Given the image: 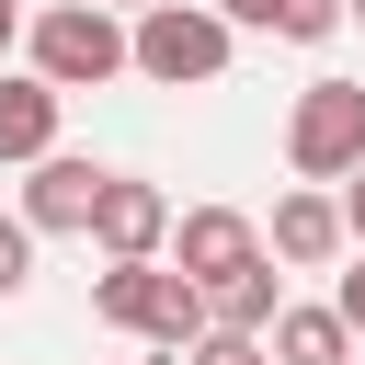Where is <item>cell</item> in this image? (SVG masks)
I'll return each instance as SVG.
<instances>
[{
  "label": "cell",
  "mask_w": 365,
  "mask_h": 365,
  "mask_svg": "<svg viewBox=\"0 0 365 365\" xmlns=\"http://www.w3.org/2000/svg\"><path fill=\"white\" fill-rule=\"evenodd\" d=\"M91 308L114 319V331H137L148 354H194L217 319H205V285L194 274H171V262H103L91 274Z\"/></svg>",
  "instance_id": "obj_1"
},
{
  "label": "cell",
  "mask_w": 365,
  "mask_h": 365,
  "mask_svg": "<svg viewBox=\"0 0 365 365\" xmlns=\"http://www.w3.org/2000/svg\"><path fill=\"white\" fill-rule=\"evenodd\" d=\"M23 46H34V80H57V91H103V80L137 68L125 11H103V0H57V11H34Z\"/></svg>",
  "instance_id": "obj_2"
},
{
  "label": "cell",
  "mask_w": 365,
  "mask_h": 365,
  "mask_svg": "<svg viewBox=\"0 0 365 365\" xmlns=\"http://www.w3.org/2000/svg\"><path fill=\"white\" fill-rule=\"evenodd\" d=\"M125 34H137V80H160V91H205V80H228V57H240V23H228L217 0H160V11H137Z\"/></svg>",
  "instance_id": "obj_3"
},
{
  "label": "cell",
  "mask_w": 365,
  "mask_h": 365,
  "mask_svg": "<svg viewBox=\"0 0 365 365\" xmlns=\"http://www.w3.org/2000/svg\"><path fill=\"white\" fill-rule=\"evenodd\" d=\"M285 171L297 182H354L365 171V80H308L285 114Z\"/></svg>",
  "instance_id": "obj_4"
},
{
  "label": "cell",
  "mask_w": 365,
  "mask_h": 365,
  "mask_svg": "<svg viewBox=\"0 0 365 365\" xmlns=\"http://www.w3.org/2000/svg\"><path fill=\"white\" fill-rule=\"evenodd\" d=\"M103 182H114L103 160H68V148H57V160H34V182H23V228H34V240H91Z\"/></svg>",
  "instance_id": "obj_5"
},
{
  "label": "cell",
  "mask_w": 365,
  "mask_h": 365,
  "mask_svg": "<svg viewBox=\"0 0 365 365\" xmlns=\"http://www.w3.org/2000/svg\"><path fill=\"white\" fill-rule=\"evenodd\" d=\"M251 262H262V228H251L240 205H182V217H171V274L228 285V274H251Z\"/></svg>",
  "instance_id": "obj_6"
},
{
  "label": "cell",
  "mask_w": 365,
  "mask_h": 365,
  "mask_svg": "<svg viewBox=\"0 0 365 365\" xmlns=\"http://www.w3.org/2000/svg\"><path fill=\"white\" fill-rule=\"evenodd\" d=\"M91 240H103V262H160V240H171V194H160V182H137V171H114V182H103Z\"/></svg>",
  "instance_id": "obj_7"
},
{
  "label": "cell",
  "mask_w": 365,
  "mask_h": 365,
  "mask_svg": "<svg viewBox=\"0 0 365 365\" xmlns=\"http://www.w3.org/2000/svg\"><path fill=\"white\" fill-rule=\"evenodd\" d=\"M57 114H68V91L57 80H34V68H0V160H57Z\"/></svg>",
  "instance_id": "obj_8"
},
{
  "label": "cell",
  "mask_w": 365,
  "mask_h": 365,
  "mask_svg": "<svg viewBox=\"0 0 365 365\" xmlns=\"http://www.w3.org/2000/svg\"><path fill=\"white\" fill-rule=\"evenodd\" d=\"M262 240H274V262L319 274V262H331L354 228H342V194H319V182H308V194H274V228H262Z\"/></svg>",
  "instance_id": "obj_9"
},
{
  "label": "cell",
  "mask_w": 365,
  "mask_h": 365,
  "mask_svg": "<svg viewBox=\"0 0 365 365\" xmlns=\"http://www.w3.org/2000/svg\"><path fill=\"white\" fill-rule=\"evenodd\" d=\"M205 319H217V331H240V342H262V331L285 319V274H274V251H262L251 274H228V285H205Z\"/></svg>",
  "instance_id": "obj_10"
},
{
  "label": "cell",
  "mask_w": 365,
  "mask_h": 365,
  "mask_svg": "<svg viewBox=\"0 0 365 365\" xmlns=\"http://www.w3.org/2000/svg\"><path fill=\"white\" fill-rule=\"evenodd\" d=\"M262 354H274V365H354V319H342V308H285V319L262 331Z\"/></svg>",
  "instance_id": "obj_11"
},
{
  "label": "cell",
  "mask_w": 365,
  "mask_h": 365,
  "mask_svg": "<svg viewBox=\"0 0 365 365\" xmlns=\"http://www.w3.org/2000/svg\"><path fill=\"white\" fill-rule=\"evenodd\" d=\"M342 23H354V0H274V34L285 46H331Z\"/></svg>",
  "instance_id": "obj_12"
},
{
  "label": "cell",
  "mask_w": 365,
  "mask_h": 365,
  "mask_svg": "<svg viewBox=\"0 0 365 365\" xmlns=\"http://www.w3.org/2000/svg\"><path fill=\"white\" fill-rule=\"evenodd\" d=\"M23 285H34V228L0 217V297H23Z\"/></svg>",
  "instance_id": "obj_13"
},
{
  "label": "cell",
  "mask_w": 365,
  "mask_h": 365,
  "mask_svg": "<svg viewBox=\"0 0 365 365\" xmlns=\"http://www.w3.org/2000/svg\"><path fill=\"white\" fill-rule=\"evenodd\" d=\"M194 365H274V354H262V342H240V331H205V342H194Z\"/></svg>",
  "instance_id": "obj_14"
},
{
  "label": "cell",
  "mask_w": 365,
  "mask_h": 365,
  "mask_svg": "<svg viewBox=\"0 0 365 365\" xmlns=\"http://www.w3.org/2000/svg\"><path fill=\"white\" fill-rule=\"evenodd\" d=\"M331 308H342V319H354V331H365V251H354V274H342V285H331Z\"/></svg>",
  "instance_id": "obj_15"
},
{
  "label": "cell",
  "mask_w": 365,
  "mask_h": 365,
  "mask_svg": "<svg viewBox=\"0 0 365 365\" xmlns=\"http://www.w3.org/2000/svg\"><path fill=\"white\" fill-rule=\"evenodd\" d=\"M217 11H228L240 34H274V0H217Z\"/></svg>",
  "instance_id": "obj_16"
},
{
  "label": "cell",
  "mask_w": 365,
  "mask_h": 365,
  "mask_svg": "<svg viewBox=\"0 0 365 365\" xmlns=\"http://www.w3.org/2000/svg\"><path fill=\"white\" fill-rule=\"evenodd\" d=\"M342 228H354V251H365V171L342 182Z\"/></svg>",
  "instance_id": "obj_17"
},
{
  "label": "cell",
  "mask_w": 365,
  "mask_h": 365,
  "mask_svg": "<svg viewBox=\"0 0 365 365\" xmlns=\"http://www.w3.org/2000/svg\"><path fill=\"white\" fill-rule=\"evenodd\" d=\"M11 34H23V0H0V57H11Z\"/></svg>",
  "instance_id": "obj_18"
},
{
  "label": "cell",
  "mask_w": 365,
  "mask_h": 365,
  "mask_svg": "<svg viewBox=\"0 0 365 365\" xmlns=\"http://www.w3.org/2000/svg\"><path fill=\"white\" fill-rule=\"evenodd\" d=\"M103 11H125V23H137V11H160V0H103Z\"/></svg>",
  "instance_id": "obj_19"
},
{
  "label": "cell",
  "mask_w": 365,
  "mask_h": 365,
  "mask_svg": "<svg viewBox=\"0 0 365 365\" xmlns=\"http://www.w3.org/2000/svg\"><path fill=\"white\" fill-rule=\"evenodd\" d=\"M354 23H365V0H354Z\"/></svg>",
  "instance_id": "obj_20"
}]
</instances>
